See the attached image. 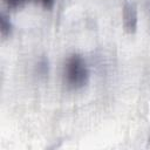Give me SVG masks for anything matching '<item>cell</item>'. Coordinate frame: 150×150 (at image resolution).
I'll return each instance as SVG.
<instances>
[{"label": "cell", "mask_w": 150, "mask_h": 150, "mask_svg": "<svg viewBox=\"0 0 150 150\" xmlns=\"http://www.w3.org/2000/svg\"><path fill=\"white\" fill-rule=\"evenodd\" d=\"M89 77V71L83 59L75 54L71 55L64 67V80L69 88L79 89L83 87Z\"/></svg>", "instance_id": "cell-1"}, {"label": "cell", "mask_w": 150, "mask_h": 150, "mask_svg": "<svg viewBox=\"0 0 150 150\" xmlns=\"http://www.w3.org/2000/svg\"><path fill=\"white\" fill-rule=\"evenodd\" d=\"M123 21H124V27L129 32H134L137 26V12L136 8L132 5H127L124 7V13H123Z\"/></svg>", "instance_id": "cell-2"}, {"label": "cell", "mask_w": 150, "mask_h": 150, "mask_svg": "<svg viewBox=\"0 0 150 150\" xmlns=\"http://www.w3.org/2000/svg\"><path fill=\"white\" fill-rule=\"evenodd\" d=\"M0 27H1V35L2 36H7L9 33H11V29H12V25H11V21L6 16V15H1V19H0Z\"/></svg>", "instance_id": "cell-3"}, {"label": "cell", "mask_w": 150, "mask_h": 150, "mask_svg": "<svg viewBox=\"0 0 150 150\" xmlns=\"http://www.w3.org/2000/svg\"><path fill=\"white\" fill-rule=\"evenodd\" d=\"M23 1H25V0H6L7 5L11 6V7H18V6H20Z\"/></svg>", "instance_id": "cell-4"}, {"label": "cell", "mask_w": 150, "mask_h": 150, "mask_svg": "<svg viewBox=\"0 0 150 150\" xmlns=\"http://www.w3.org/2000/svg\"><path fill=\"white\" fill-rule=\"evenodd\" d=\"M41 2H42V5H43L45 7H47V8H50V7L54 5V0H41Z\"/></svg>", "instance_id": "cell-5"}]
</instances>
